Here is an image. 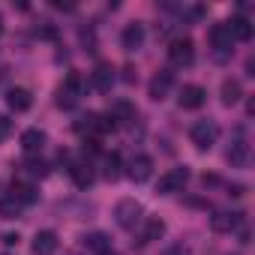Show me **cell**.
Wrapping results in <instances>:
<instances>
[{
  "instance_id": "7c38bea8",
  "label": "cell",
  "mask_w": 255,
  "mask_h": 255,
  "mask_svg": "<svg viewBox=\"0 0 255 255\" xmlns=\"http://www.w3.org/2000/svg\"><path fill=\"white\" fill-rule=\"evenodd\" d=\"M141 42H144V27L141 24H126V30L120 33V45L126 51H138Z\"/></svg>"
},
{
  "instance_id": "44dd1931",
  "label": "cell",
  "mask_w": 255,
  "mask_h": 255,
  "mask_svg": "<svg viewBox=\"0 0 255 255\" xmlns=\"http://www.w3.org/2000/svg\"><path fill=\"white\" fill-rule=\"evenodd\" d=\"M12 198H15L18 204H33L39 195H36V189H33L30 183H15V186H12Z\"/></svg>"
},
{
  "instance_id": "4fadbf2b",
  "label": "cell",
  "mask_w": 255,
  "mask_h": 255,
  "mask_svg": "<svg viewBox=\"0 0 255 255\" xmlns=\"http://www.w3.org/2000/svg\"><path fill=\"white\" fill-rule=\"evenodd\" d=\"M90 81H93L96 90H111V84H114V69H111V63H96V69L90 72Z\"/></svg>"
},
{
  "instance_id": "7a4b0ae2",
  "label": "cell",
  "mask_w": 255,
  "mask_h": 255,
  "mask_svg": "<svg viewBox=\"0 0 255 255\" xmlns=\"http://www.w3.org/2000/svg\"><path fill=\"white\" fill-rule=\"evenodd\" d=\"M81 90H84L81 75H78V72H69V75L63 78V84L57 87V105H60V108H72V105L78 102Z\"/></svg>"
},
{
  "instance_id": "9c48e42d",
  "label": "cell",
  "mask_w": 255,
  "mask_h": 255,
  "mask_svg": "<svg viewBox=\"0 0 255 255\" xmlns=\"http://www.w3.org/2000/svg\"><path fill=\"white\" fill-rule=\"evenodd\" d=\"M126 174H129L132 183L150 180V174H153V159H150V156H132V162L126 165Z\"/></svg>"
},
{
  "instance_id": "603a6c76",
  "label": "cell",
  "mask_w": 255,
  "mask_h": 255,
  "mask_svg": "<svg viewBox=\"0 0 255 255\" xmlns=\"http://www.w3.org/2000/svg\"><path fill=\"white\" fill-rule=\"evenodd\" d=\"M102 174H105V180H117V177H120V156H117V153L105 156V162H102Z\"/></svg>"
},
{
  "instance_id": "5bb4252c",
  "label": "cell",
  "mask_w": 255,
  "mask_h": 255,
  "mask_svg": "<svg viewBox=\"0 0 255 255\" xmlns=\"http://www.w3.org/2000/svg\"><path fill=\"white\" fill-rule=\"evenodd\" d=\"M57 249V234L54 231H36V237H33V255H51Z\"/></svg>"
},
{
  "instance_id": "83f0119b",
  "label": "cell",
  "mask_w": 255,
  "mask_h": 255,
  "mask_svg": "<svg viewBox=\"0 0 255 255\" xmlns=\"http://www.w3.org/2000/svg\"><path fill=\"white\" fill-rule=\"evenodd\" d=\"M0 33H3V18H0Z\"/></svg>"
},
{
  "instance_id": "e0dca14e",
  "label": "cell",
  "mask_w": 255,
  "mask_h": 255,
  "mask_svg": "<svg viewBox=\"0 0 255 255\" xmlns=\"http://www.w3.org/2000/svg\"><path fill=\"white\" fill-rule=\"evenodd\" d=\"M69 174H72V180H75V186H78V189H87V186L93 183V168H90L87 162L72 165V168H69Z\"/></svg>"
},
{
  "instance_id": "4316f807",
  "label": "cell",
  "mask_w": 255,
  "mask_h": 255,
  "mask_svg": "<svg viewBox=\"0 0 255 255\" xmlns=\"http://www.w3.org/2000/svg\"><path fill=\"white\" fill-rule=\"evenodd\" d=\"M3 243H6V246H12V243H18V234H6V237H3Z\"/></svg>"
},
{
  "instance_id": "8992f818",
  "label": "cell",
  "mask_w": 255,
  "mask_h": 255,
  "mask_svg": "<svg viewBox=\"0 0 255 255\" xmlns=\"http://www.w3.org/2000/svg\"><path fill=\"white\" fill-rule=\"evenodd\" d=\"M168 60L174 63V66H189L192 60H195V45H192V39H174L171 42V48H168Z\"/></svg>"
},
{
  "instance_id": "277c9868",
  "label": "cell",
  "mask_w": 255,
  "mask_h": 255,
  "mask_svg": "<svg viewBox=\"0 0 255 255\" xmlns=\"http://www.w3.org/2000/svg\"><path fill=\"white\" fill-rule=\"evenodd\" d=\"M186 180H189V168H171V171H165L162 177H159V183H156V192L159 195H171V192H183V186H186Z\"/></svg>"
},
{
  "instance_id": "7402d4cb",
  "label": "cell",
  "mask_w": 255,
  "mask_h": 255,
  "mask_svg": "<svg viewBox=\"0 0 255 255\" xmlns=\"http://www.w3.org/2000/svg\"><path fill=\"white\" fill-rule=\"evenodd\" d=\"M84 240H87V249H93L96 255H108V252H111V240H108L105 234H99V231L90 234V237H84Z\"/></svg>"
},
{
  "instance_id": "ffe728a7",
  "label": "cell",
  "mask_w": 255,
  "mask_h": 255,
  "mask_svg": "<svg viewBox=\"0 0 255 255\" xmlns=\"http://www.w3.org/2000/svg\"><path fill=\"white\" fill-rule=\"evenodd\" d=\"M228 30H231L234 39H243V42L252 39V24H249L246 18H231V21H228Z\"/></svg>"
},
{
  "instance_id": "2e32d148",
  "label": "cell",
  "mask_w": 255,
  "mask_h": 255,
  "mask_svg": "<svg viewBox=\"0 0 255 255\" xmlns=\"http://www.w3.org/2000/svg\"><path fill=\"white\" fill-rule=\"evenodd\" d=\"M21 147H24V153L36 156V153L45 147V132H42V129H27V132L21 135Z\"/></svg>"
},
{
  "instance_id": "6da1fadb",
  "label": "cell",
  "mask_w": 255,
  "mask_h": 255,
  "mask_svg": "<svg viewBox=\"0 0 255 255\" xmlns=\"http://www.w3.org/2000/svg\"><path fill=\"white\" fill-rule=\"evenodd\" d=\"M189 138H192V144L198 150H210L216 144V138H219V126L213 120H198V123H192Z\"/></svg>"
},
{
  "instance_id": "30bf717a",
  "label": "cell",
  "mask_w": 255,
  "mask_h": 255,
  "mask_svg": "<svg viewBox=\"0 0 255 255\" xmlns=\"http://www.w3.org/2000/svg\"><path fill=\"white\" fill-rule=\"evenodd\" d=\"M240 222H243V213H231V210H219V213H213V216H210V228H213V231H219V234L234 231Z\"/></svg>"
},
{
  "instance_id": "484cf974",
  "label": "cell",
  "mask_w": 255,
  "mask_h": 255,
  "mask_svg": "<svg viewBox=\"0 0 255 255\" xmlns=\"http://www.w3.org/2000/svg\"><path fill=\"white\" fill-rule=\"evenodd\" d=\"M9 132H12V120L9 117H0V141H6Z\"/></svg>"
},
{
  "instance_id": "5b68a950",
  "label": "cell",
  "mask_w": 255,
  "mask_h": 255,
  "mask_svg": "<svg viewBox=\"0 0 255 255\" xmlns=\"http://www.w3.org/2000/svg\"><path fill=\"white\" fill-rule=\"evenodd\" d=\"M234 144H231V150H228V162H231V168H249V162H252V147L243 141V129H237L234 132Z\"/></svg>"
},
{
  "instance_id": "52a82bcc",
  "label": "cell",
  "mask_w": 255,
  "mask_h": 255,
  "mask_svg": "<svg viewBox=\"0 0 255 255\" xmlns=\"http://www.w3.org/2000/svg\"><path fill=\"white\" fill-rule=\"evenodd\" d=\"M177 102H180V108L195 111V108H201V105L207 102V90H204L201 84H183V87H180Z\"/></svg>"
},
{
  "instance_id": "ac0fdd59",
  "label": "cell",
  "mask_w": 255,
  "mask_h": 255,
  "mask_svg": "<svg viewBox=\"0 0 255 255\" xmlns=\"http://www.w3.org/2000/svg\"><path fill=\"white\" fill-rule=\"evenodd\" d=\"M240 96H243L240 81H237V78H225V81H222V102H225V105H234V102H240Z\"/></svg>"
},
{
  "instance_id": "9a60e30c",
  "label": "cell",
  "mask_w": 255,
  "mask_h": 255,
  "mask_svg": "<svg viewBox=\"0 0 255 255\" xmlns=\"http://www.w3.org/2000/svg\"><path fill=\"white\" fill-rule=\"evenodd\" d=\"M30 102H33V96H30V90H24V87H12V90L6 93V105H9L12 111H27Z\"/></svg>"
},
{
  "instance_id": "d6986e66",
  "label": "cell",
  "mask_w": 255,
  "mask_h": 255,
  "mask_svg": "<svg viewBox=\"0 0 255 255\" xmlns=\"http://www.w3.org/2000/svg\"><path fill=\"white\" fill-rule=\"evenodd\" d=\"M165 234V222L162 219H147L144 222V231H141V243H153Z\"/></svg>"
},
{
  "instance_id": "8fae6325",
  "label": "cell",
  "mask_w": 255,
  "mask_h": 255,
  "mask_svg": "<svg viewBox=\"0 0 255 255\" xmlns=\"http://www.w3.org/2000/svg\"><path fill=\"white\" fill-rule=\"evenodd\" d=\"M171 84H174V72H168V69L156 72L153 81H150V99H165L168 90H171Z\"/></svg>"
},
{
  "instance_id": "ba28073f",
  "label": "cell",
  "mask_w": 255,
  "mask_h": 255,
  "mask_svg": "<svg viewBox=\"0 0 255 255\" xmlns=\"http://www.w3.org/2000/svg\"><path fill=\"white\" fill-rule=\"evenodd\" d=\"M210 45L216 48V54H219V57H225V54L231 51L234 36H231V30H228V21H222V24H213V27H210Z\"/></svg>"
},
{
  "instance_id": "d4e9b609",
  "label": "cell",
  "mask_w": 255,
  "mask_h": 255,
  "mask_svg": "<svg viewBox=\"0 0 255 255\" xmlns=\"http://www.w3.org/2000/svg\"><path fill=\"white\" fill-rule=\"evenodd\" d=\"M27 174H30V177H45V174H48V165H45L42 159H30V162H27Z\"/></svg>"
},
{
  "instance_id": "3957f363",
  "label": "cell",
  "mask_w": 255,
  "mask_h": 255,
  "mask_svg": "<svg viewBox=\"0 0 255 255\" xmlns=\"http://www.w3.org/2000/svg\"><path fill=\"white\" fill-rule=\"evenodd\" d=\"M114 222H117L120 228H135V225L141 222V204H138L135 198L117 201V207H114Z\"/></svg>"
},
{
  "instance_id": "cb8c5ba5",
  "label": "cell",
  "mask_w": 255,
  "mask_h": 255,
  "mask_svg": "<svg viewBox=\"0 0 255 255\" xmlns=\"http://www.w3.org/2000/svg\"><path fill=\"white\" fill-rule=\"evenodd\" d=\"M21 213V204L9 195V198H0V216H3V219H15Z\"/></svg>"
}]
</instances>
